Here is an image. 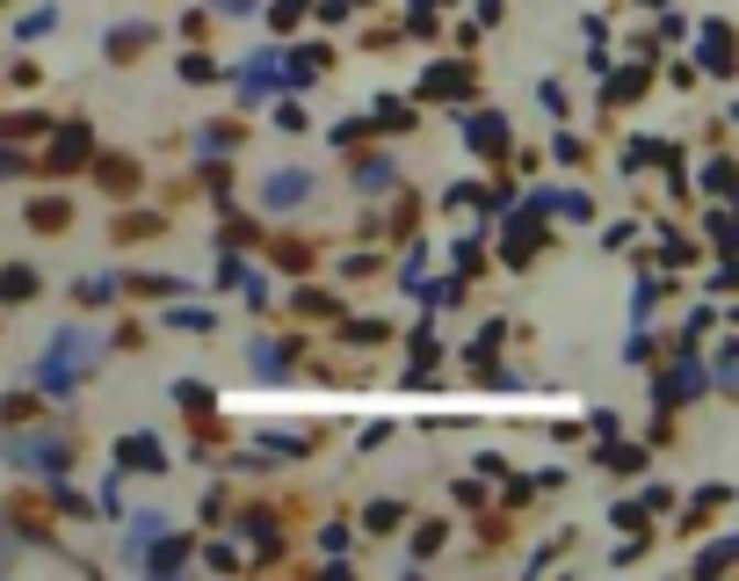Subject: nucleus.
<instances>
[{
  "label": "nucleus",
  "mask_w": 739,
  "mask_h": 581,
  "mask_svg": "<svg viewBox=\"0 0 739 581\" xmlns=\"http://www.w3.org/2000/svg\"><path fill=\"white\" fill-rule=\"evenodd\" d=\"M8 459L44 465V480H58V473H66V443H58V437H8Z\"/></svg>",
  "instance_id": "obj_1"
},
{
  "label": "nucleus",
  "mask_w": 739,
  "mask_h": 581,
  "mask_svg": "<svg viewBox=\"0 0 739 581\" xmlns=\"http://www.w3.org/2000/svg\"><path fill=\"white\" fill-rule=\"evenodd\" d=\"M305 196H312V175H305V168H275L269 190H261V204H269V212H291V204H305Z\"/></svg>",
  "instance_id": "obj_2"
},
{
  "label": "nucleus",
  "mask_w": 739,
  "mask_h": 581,
  "mask_svg": "<svg viewBox=\"0 0 739 581\" xmlns=\"http://www.w3.org/2000/svg\"><path fill=\"white\" fill-rule=\"evenodd\" d=\"M356 182H362V196H384V190L399 182V168H392V160H362V168H356Z\"/></svg>",
  "instance_id": "obj_3"
},
{
  "label": "nucleus",
  "mask_w": 739,
  "mask_h": 581,
  "mask_svg": "<svg viewBox=\"0 0 739 581\" xmlns=\"http://www.w3.org/2000/svg\"><path fill=\"white\" fill-rule=\"evenodd\" d=\"M123 465H167V451H160L153 437H131L123 443Z\"/></svg>",
  "instance_id": "obj_4"
},
{
  "label": "nucleus",
  "mask_w": 739,
  "mask_h": 581,
  "mask_svg": "<svg viewBox=\"0 0 739 581\" xmlns=\"http://www.w3.org/2000/svg\"><path fill=\"white\" fill-rule=\"evenodd\" d=\"M117 299V277H80V305H109Z\"/></svg>",
  "instance_id": "obj_5"
},
{
  "label": "nucleus",
  "mask_w": 739,
  "mask_h": 581,
  "mask_svg": "<svg viewBox=\"0 0 739 581\" xmlns=\"http://www.w3.org/2000/svg\"><path fill=\"white\" fill-rule=\"evenodd\" d=\"M22 291H36V277H30V269H0V299L15 305V299H22Z\"/></svg>",
  "instance_id": "obj_6"
},
{
  "label": "nucleus",
  "mask_w": 739,
  "mask_h": 581,
  "mask_svg": "<svg viewBox=\"0 0 739 581\" xmlns=\"http://www.w3.org/2000/svg\"><path fill=\"white\" fill-rule=\"evenodd\" d=\"M471 146H486V153H493V146H500V117H471Z\"/></svg>",
  "instance_id": "obj_7"
},
{
  "label": "nucleus",
  "mask_w": 739,
  "mask_h": 581,
  "mask_svg": "<svg viewBox=\"0 0 739 581\" xmlns=\"http://www.w3.org/2000/svg\"><path fill=\"white\" fill-rule=\"evenodd\" d=\"M392 524H399V502H378V509H370V530H378V538H392Z\"/></svg>",
  "instance_id": "obj_8"
}]
</instances>
